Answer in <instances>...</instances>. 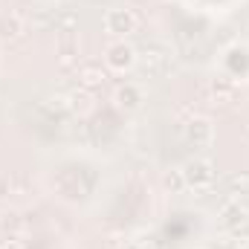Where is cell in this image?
Here are the masks:
<instances>
[{
	"label": "cell",
	"instance_id": "1",
	"mask_svg": "<svg viewBox=\"0 0 249 249\" xmlns=\"http://www.w3.org/2000/svg\"><path fill=\"white\" fill-rule=\"evenodd\" d=\"M180 171H183L186 188H209L214 183V165H212V160H206V157L188 160Z\"/></svg>",
	"mask_w": 249,
	"mask_h": 249
},
{
	"label": "cell",
	"instance_id": "2",
	"mask_svg": "<svg viewBox=\"0 0 249 249\" xmlns=\"http://www.w3.org/2000/svg\"><path fill=\"white\" fill-rule=\"evenodd\" d=\"M136 26H139V20L130 9L116 6V9H107V15H105V29L113 35H130V32H136Z\"/></svg>",
	"mask_w": 249,
	"mask_h": 249
},
{
	"label": "cell",
	"instance_id": "3",
	"mask_svg": "<svg viewBox=\"0 0 249 249\" xmlns=\"http://www.w3.org/2000/svg\"><path fill=\"white\" fill-rule=\"evenodd\" d=\"M186 142L191 148H197V151L200 148H209L214 142V127H212V122L206 116H194L186 124Z\"/></svg>",
	"mask_w": 249,
	"mask_h": 249
},
{
	"label": "cell",
	"instance_id": "4",
	"mask_svg": "<svg viewBox=\"0 0 249 249\" xmlns=\"http://www.w3.org/2000/svg\"><path fill=\"white\" fill-rule=\"evenodd\" d=\"M105 61H107L110 70H116V72H127V70H133V64H136V50H133L127 41H116V44L107 47Z\"/></svg>",
	"mask_w": 249,
	"mask_h": 249
},
{
	"label": "cell",
	"instance_id": "5",
	"mask_svg": "<svg viewBox=\"0 0 249 249\" xmlns=\"http://www.w3.org/2000/svg\"><path fill=\"white\" fill-rule=\"evenodd\" d=\"M220 223H223L226 229H232V232L244 229V226L249 223V209L241 203V200H229V203H223V209H220Z\"/></svg>",
	"mask_w": 249,
	"mask_h": 249
},
{
	"label": "cell",
	"instance_id": "6",
	"mask_svg": "<svg viewBox=\"0 0 249 249\" xmlns=\"http://www.w3.org/2000/svg\"><path fill=\"white\" fill-rule=\"evenodd\" d=\"M116 102H119V107H124V110H136L142 105V90L127 81V84H122L116 90Z\"/></svg>",
	"mask_w": 249,
	"mask_h": 249
},
{
	"label": "cell",
	"instance_id": "7",
	"mask_svg": "<svg viewBox=\"0 0 249 249\" xmlns=\"http://www.w3.org/2000/svg\"><path fill=\"white\" fill-rule=\"evenodd\" d=\"M20 32H23V23H20L18 15H3L0 18V35L3 38H18Z\"/></svg>",
	"mask_w": 249,
	"mask_h": 249
},
{
	"label": "cell",
	"instance_id": "8",
	"mask_svg": "<svg viewBox=\"0 0 249 249\" xmlns=\"http://www.w3.org/2000/svg\"><path fill=\"white\" fill-rule=\"evenodd\" d=\"M165 186H168V188H174V191H183V188H186V180H183V171H174V177L168 174V177H165Z\"/></svg>",
	"mask_w": 249,
	"mask_h": 249
}]
</instances>
